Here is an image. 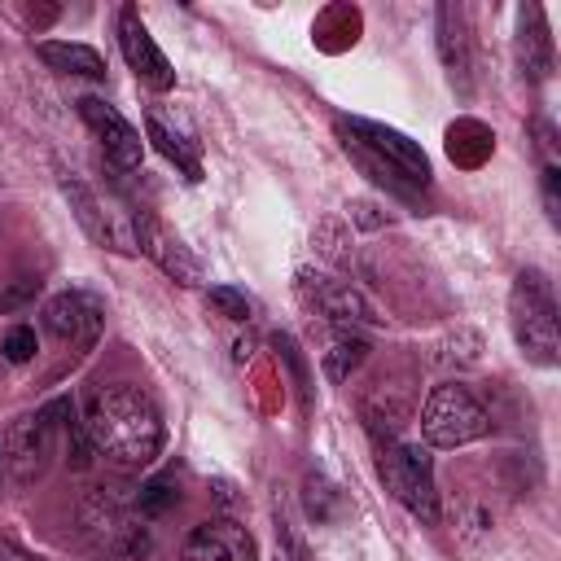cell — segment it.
Wrapping results in <instances>:
<instances>
[{"label":"cell","instance_id":"cell-13","mask_svg":"<svg viewBox=\"0 0 561 561\" xmlns=\"http://www.w3.org/2000/svg\"><path fill=\"white\" fill-rule=\"evenodd\" d=\"M298 285H302V294L320 307V316L333 320V324H342V329H351V324H373V320H377L373 307H368V298H364L359 289H351L346 280H329V276L298 272Z\"/></svg>","mask_w":561,"mask_h":561},{"label":"cell","instance_id":"cell-20","mask_svg":"<svg viewBox=\"0 0 561 561\" xmlns=\"http://www.w3.org/2000/svg\"><path fill=\"white\" fill-rule=\"evenodd\" d=\"M167 504H175V491H171V482H162V478H153V482H145V486L136 491V513H140V517H158Z\"/></svg>","mask_w":561,"mask_h":561},{"label":"cell","instance_id":"cell-17","mask_svg":"<svg viewBox=\"0 0 561 561\" xmlns=\"http://www.w3.org/2000/svg\"><path fill=\"white\" fill-rule=\"evenodd\" d=\"M145 127H149V140L188 175V180H202V158H197V149L175 131V127H167V118L158 114V110H149V118H145Z\"/></svg>","mask_w":561,"mask_h":561},{"label":"cell","instance_id":"cell-19","mask_svg":"<svg viewBox=\"0 0 561 561\" xmlns=\"http://www.w3.org/2000/svg\"><path fill=\"white\" fill-rule=\"evenodd\" d=\"M206 302H210L219 316H228V320H250V298H245L241 289H232V285H215V289L206 294Z\"/></svg>","mask_w":561,"mask_h":561},{"label":"cell","instance_id":"cell-8","mask_svg":"<svg viewBox=\"0 0 561 561\" xmlns=\"http://www.w3.org/2000/svg\"><path fill=\"white\" fill-rule=\"evenodd\" d=\"M61 193L70 197V206H75V219L83 224V232L96 241V245H105V250H118V254H131L136 250V237H131V228H127V215L118 210V206H110V202H101L83 180H70V175H61Z\"/></svg>","mask_w":561,"mask_h":561},{"label":"cell","instance_id":"cell-24","mask_svg":"<svg viewBox=\"0 0 561 561\" xmlns=\"http://www.w3.org/2000/svg\"><path fill=\"white\" fill-rule=\"evenodd\" d=\"M0 561H39V557L26 552V548H18V543H9V539H0Z\"/></svg>","mask_w":561,"mask_h":561},{"label":"cell","instance_id":"cell-1","mask_svg":"<svg viewBox=\"0 0 561 561\" xmlns=\"http://www.w3.org/2000/svg\"><path fill=\"white\" fill-rule=\"evenodd\" d=\"M83 430L92 438V447L114 460L118 469H145L158 460L167 425L162 412L153 403V394H145L140 386H105L83 416Z\"/></svg>","mask_w":561,"mask_h":561},{"label":"cell","instance_id":"cell-12","mask_svg":"<svg viewBox=\"0 0 561 561\" xmlns=\"http://www.w3.org/2000/svg\"><path fill=\"white\" fill-rule=\"evenodd\" d=\"M131 228H136V245L171 276V280H180V285H197L202 280V263L188 254V245L180 241V237H171L149 210H136L131 215Z\"/></svg>","mask_w":561,"mask_h":561},{"label":"cell","instance_id":"cell-10","mask_svg":"<svg viewBox=\"0 0 561 561\" xmlns=\"http://www.w3.org/2000/svg\"><path fill=\"white\" fill-rule=\"evenodd\" d=\"M118 44H123V57H127V66L136 70V79H140L145 88H153V92L175 88V70H171V61L162 57V48L153 44V35L145 31L140 13H136L131 4L118 9Z\"/></svg>","mask_w":561,"mask_h":561},{"label":"cell","instance_id":"cell-15","mask_svg":"<svg viewBox=\"0 0 561 561\" xmlns=\"http://www.w3.org/2000/svg\"><path fill=\"white\" fill-rule=\"evenodd\" d=\"M438 53H443L451 83L460 92H469V39H465L460 9H451V4H438Z\"/></svg>","mask_w":561,"mask_h":561},{"label":"cell","instance_id":"cell-22","mask_svg":"<svg viewBox=\"0 0 561 561\" xmlns=\"http://www.w3.org/2000/svg\"><path fill=\"white\" fill-rule=\"evenodd\" d=\"M31 355H35V329H26V324L9 329V337H4V359H9V364H26Z\"/></svg>","mask_w":561,"mask_h":561},{"label":"cell","instance_id":"cell-16","mask_svg":"<svg viewBox=\"0 0 561 561\" xmlns=\"http://www.w3.org/2000/svg\"><path fill=\"white\" fill-rule=\"evenodd\" d=\"M39 57H44L53 70H61V75H88V79H101V75H105L101 53H96V48H88V44L44 39V44H39Z\"/></svg>","mask_w":561,"mask_h":561},{"label":"cell","instance_id":"cell-11","mask_svg":"<svg viewBox=\"0 0 561 561\" xmlns=\"http://www.w3.org/2000/svg\"><path fill=\"white\" fill-rule=\"evenodd\" d=\"M180 561H259V548H254L245 526L215 517V522H202L188 530Z\"/></svg>","mask_w":561,"mask_h":561},{"label":"cell","instance_id":"cell-7","mask_svg":"<svg viewBox=\"0 0 561 561\" xmlns=\"http://www.w3.org/2000/svg\"><path fill=\"white\" fill-rule=\"evenodd\" d=\"M101 324H105V307L83 289H66L44 302V329L70 351H92L101 337Z\"/></svg>","mask_w":561,"mask_h":561},{"label":"cell","instance_id":"cell-9","mask_svg":"<svg viewBox=\"0 0 561 561\" xmlns=\"http://www.w3.org/2000/svg\"><path fill=\"white\" fill-rule=\"evenodd\" d=\"M79 118L96 131V140H101V149H105V162H110L114 171H136V167H140L145 140H140V131H136L114 105H105L101 96H79Z\"/></svg>","mask_w":561,"mask_h":561},{"label":"cell","instance_id":"cell-18","mask_svg":"<svg viewBox=\"0 0 561 561\" xmlns=\"http://www.w3.org/2000/svg\"><path fill=\"white\" fill-rule=\"evenodd\" d=\"M364 355H368V342H364L359 333H351V329H337V333L329 337V346H324L320 364H324L329 381H346V377L364 364Z\"/></svg>","mask_w":561,"mask_h":561},{"label":"cell","instance_id":"cell-2","mask_svg":"<svg viewBox=\"0 0 561 561\" xmlns=\"http://www.w3.org/2000/svg\"><path fill=\"white\" fill-rule=\"evenodd\" d=\"M337 136H342L346 153L373 180L390 184L394 193H408V188H425L430 184V158L403 131H394L386 123H373V118H337Z\"/></svg>","mask_w":561,"mask_h":561},{"label":"cell","instance_id":"cell-6","mask_svg":"<svg viewBox=\"0 0 561 561\" xmlns=\"http://www.w3.org/2000/svg\"><path fill=\"white\" fill-rule=\"evenodd\" d=\"M48 460H53V421H48V408L9 421L4 447H0V465H4L9 482L13 486L39 482L48 473Z\"/></svg>","mask_w":561,"mask_h":561},{"label":"cell","instance_id":"cell-14","mask_svg":"<svg viewBox=\"0 0 561 561\" xmlns=\"http://www.w3.org/2000/svg\"><path fill=\"white\" fill-rule=\"evenodd\" d=\"M517 61L530 79H548L552 75V35H548V22L543 13L530 4L517 13Z\"/></svg>","mask_w":561,"mask_h":561},{"label":"cell","instance_id":"cell-21","mask_svg":"<svg viewBox=\"0 0 561 561\" xmlns=\"http://www.w3.org/2000/svg\"><path fill=\"white\" fill-rule=\"evenodd\" d=\"M329 500H337V491H333L324 478H307V513H311L316 522H329V517H333Z\"/></svg>","mask_w":561,"mask_h":561},{"label":"cell","instance_id":"cell-23","mask_svg":"<svg viewBox=\"0 0 561 561\" xmlns=\"http://www.w3.org/2000/svg\"><path fill=\"white\" fill-rule=\"evenodd\" d=\"M557 180H561V175H557V167L548 162V167H543V202H548V215H552V219L561 215V197H557Z\"/></svg>","mask_w":561,"mask_h":561},{"label":"cell","instance_id":"cell-3","mask_svg":"<svg viewBox=\"0 0 561 561\" xmlns=\"http://www.w3.org/2000/svg\"><path fill=\"white\" fill-rule=\"evenodd\" d=\"M513 311V337L526 351V359L552 368L561 359V333H557V302L543 272H522L508 298Z\"/></svg>","mask_w":561,"mask_h":561},{"label":"cell","instance_id":"cell-5","mask_svg":"<svg viewBox=\"0 0 561 561\" xmlns=\"http://www.w3.org/2000/svg\"><path fill=\"white\" fill-rule=\"evenodd\" d=\"M486 430H491L486 408L460 381H443L430 390V399L421 408V438L430 447H465V443L482 438Z\"/></svg>","mask_w":561,"mask_h":561},{"label":"cell","instance_id":"cell-4","mask_svg":"<svg viewBox=\"0 0 561 561\" xmlns=\"http://www.w3.org/2000/svg\"><path fill=\"white\" fill-rule=\"evenodd\" d=\"M377 473L386 482V491L425 526L438 522V491H434V469H430V456L416 447V443H399V438H386L377 443Z\"/></svg>","mask_w":561,"mask_h":561}]
</instances>
